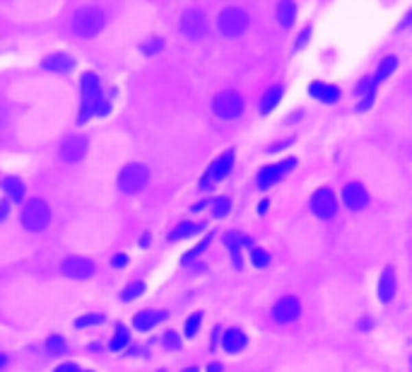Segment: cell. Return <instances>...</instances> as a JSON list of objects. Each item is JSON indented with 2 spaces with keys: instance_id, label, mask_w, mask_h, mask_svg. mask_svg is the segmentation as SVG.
Here are the masks:
<instances>
[{
  "instance_id": "6da1fadb",
  "label": "cell",
  "mask_w": 412,
  "mask_h": 372,
  "mask_svg": "<svg viewBox=\"0 0 412 372\" xmlns=\"http://www.w3.org/2000/svg\"><path fill=\"white\" fill-rule=\"evenodd\" d=\"M82 111H80V121L78 124H84L89 116H104L108 114V102L106 97L102 95V87H99V78L94 73H84L82 75Z\"/></svg>"
},
{
  "instance_id": "7a4b0ae2",
  "label": "cell",
  "mask_w": 412,
  "mask_h": 372,
  "mask_svg": "<svg viewBox=\"0 0 412 372\" xmlns=\"http://www.w3.org/2000/svg\"><path fill=\"white\" fill-rule=\"evenodd\" d=\"M148 179H150L148 167L140 162H133L128 164V167H123V172L118 174V186H121V191H126V194H137V191L148 184Z\"/></svg>"
},
{
  "instance_id": "3957f363",
  "label": "cell",
  "mask_w": 412,
  "mask_h": 372,
  "mask_svg": "<svg viewBox=\"0 0 412 372\" xmlns=\"http://www.w3.org/2000/svg\"><path fill=\"white\" fill-rule=\"evenodd\" d=\"M104 22H106V17H104L102 10H97V8H82L75 15V32L80 36H87L89 39V36H97L104 30Z\"/></svg>"
},
{
  "instance_id": "277c9868",
  "label": "cell",
  "mask_w": 412,
  "mask_h": 372,
  "mask_svg": "<svg viewBox=\"0 0 412 372\" xmlns=\"http://www.w3.org/2000/svg\"><path fill=\"white\" fill-rule=\"evenodd\" d=\"M49 218H51V210L41 199H32L30 204L25 206V210H22V223H25V228L30 230V232L44 230L46 225H49Z\"/></svg>"
},
{
  "instance_id": "5b68a950",
  "label": "cell",
  "mask_w": 412,
  "mask_h": 372,
  "mask_svg": "<svg viewBox=\"0 0 412 372\" xmlns=\"http://www.w3.org/2000/svg\"><path fill=\"white\" fill-rule=\"evenodd\" d=\"M295 167H297V160H295V157L280 160V162H275V164H268V167H263V169L258 172V177H255V184H258V189H268V186L277 184L280 179H285L287 174H290Z\"/></svg>"
},
{
  "instance_id": "8992f818",
  "label": "cell",
  "mask_w": 412,
  "mask_h": 372,
  "mask_svg": "<svg viewBox=\"0 0 412 372\" xmlns=\"http://www.w3.org/2000/svg\"><path fill=\"white\" fill-rule=\"evenodd\" d=\"M217 25H220L222 34L239 36L241 32L246 30V25H249V15H246L241 8H227V10L220 12V20H217Z\"/></svg>"
},
{
  "instance_id": "52a82bcc",
  "label": "cell",
  "mask_w": 412,
  "mask_h": 372,
  "mask_svg": "<svg viewBox=\"0 0 412 372\" xmlns=\"http://www.w3.org/2000/svg\"><path fill=\"white\" fill-rule=\"evenodd\" d=\"M212 109L222 119H236L244 111V100L236 92H220L215 97V102H212Z\"/></svg>"
},
{
  "instance_id": "ba28073f",
  "label": "cell",
  "mask_w": 412,
  "mask_h": 372,
  "mask_svg": "<svg viewBox=\"0 0 412 372\" xmlns=\"http://www.w3.org/2000/svg\"><path fill=\"white\" fill-rule=\"evenodd\" d=\"M231 164H234V153L227 150L225 155H220V157L210 164V169H207L205 177H203V182H201V189H210V186H215L217 182H222V179L231 172Z\"/></svg>"
},
{
  "instance_id": "9c48e42d",
  "label": "cell",
  "mask_w": 412,
  "mask_h": 372,
  "mask_svg": "<svg viewBox=\"0 0 412 372\" xmlns=\"http://www.w3.org/2000/svg\"><path fill=\"white\" fill-rule=\"evenodd\" d=\"M311 210H314V213L319 215V218H323V220L333 218V215L338 213V201H335L333 189H328V186H321V189L314 194V199H311Z\"/></svg>"
},
{
  "instance_id": "30bf717a",
  "label": "cell",
  "mask_w": 412,
  "mask_h": 372,
  "mask_svg": "<svg viewBox=\"0 0 412 372\" xmlns=\"http://www.w3.org/2000/svg\"><path fill=\"white\" fill-rule=\"evenodd\" d=\"M299 312H301L299 300L292 298V295H287V298H282V300H277V303H275L273 319L277 324H290V322H295V319L299 317Z\"/></svg>"
},
{
  "instance_id": "8fae6325",
  "label": "cell",
  "mask_w": 412,
  "mask_h": 372,
  "mask_svg": "<svg viewBox=\"0 0 412 372\" xmlns=\"http://www.w3.org/2000/svg\"><path fill=\"white\" fill-rule=\"evenodd\" d=\"M181 32L191 39H201L207 32V20L201 10H186L181 15Z\"/></svg>"
},
{
  "instance_id": "7c38bea8",
  "label": "cell",
  "mask_w": 412,
  "mask_h": 372,
  "mask_svg": "<svg viewBox=\"0 0 412 372\" xmlns=\"http://www.w3.org/2000/svg\"><path fill=\"white\" fill-rule=\"evenodd\" d=\"M60 271L68 278H89L94 273V263L84 256H68L60 263Z\"/></svg>"
},
{
  "instance_id": "4fadbf2b",
  "label": "cell",
  "mask_w": 412,
  "mask_h": 372,
  "mask_svg": "<svg viewBox=\"0 0 412 372\" xmlns=\"http://www.w3.org/2000/svg\"><path fill=\"white\" fill-rule=\"evenodd\" d=\"M84 153H87V138H82V135L63 140V145L58 148L60 160H65V162H78L84 157Z\"/></svg>"
},
{
  "instance_id": "5bb4252c",
  "label": "cell",
  "mask_w": 412,
  "mask_h": 372,
  "mask_svg": "<svg viewBox=\"0 0 412 372\" xmlns=\"http://www.w3.org/2000/svg\"><path fill=\"white\" fill-rule=\"evenodd\" d=\"M343 201H345V206L347 208H352V210H359V208H364V206L369 204V194L364 191V186L362 184H347L343 189Z\"/></svg>"
},
{
  "instance_id": "9a60e30c",
  "label": "cell",
  "mask_w": 412,
  "mask_h": 372,
  "mask_svg": "<svg viewBox=\"0 0 412 372\" xmlns=\"http://www.w3.org/2000/svg\"><path fill=\"white\" fill-rule=\"evenodd\" d=\"M41 65H44L46 70H51V73H70V70L75 68V58L68 54H54V56H46Z\"/></svg>"
},
{
  "instance_id": "2e32d148",
  "label": "cell",
  "mask_w": 412,
  "mask_h": 372,
  "mask_svg": "<svg viewBox=\"0 0 412 372\" xmlns=\"http://www.w3.org/2000/svg\"><path fill=\"white\" fill-rule=\"evenodd\" d=\"M393 295H396V268L386 266L383 268L381 283H378V298H381V303H391Z\"/></svg>"
},
{
  "instance_id": "e0dca14e",
  "label": "cell",
  "mask_w": 412,
  "mask_h": 372,
  "mask_svg": "<svg viewBox=\"0 0 412 372\" xmlns=\"http://www.w3.org/2000/svg\"><path fill=\"white\" fill-rule=\"evenodd\" d=\"M164 317H167V312H152V309H145V312L135 314V319H133V327H135L137 331H150V329L157 327Z\"/></svg>"
},
{
  "instance_id": "ac0fdd59",
  "label": "cell",
  "mask_w": 412,
  "mask_h": 372,
  "mask_svg": "<svg viewBox=\"0 0 412 372\" xmlns=\"http://www.w3.org/2000/svg\"><path fill=\"white\" fill-rule=\"evenodd\" d=\"M309 92H311V97H316L319 102H325V105H333V102L340 100V89L328 83H314L309 87Z\"/></svg>"
},
{
  "instance_id": "d6986e66",
  "label": "cell",
  "mask_w": 412,
  "mask_h": 372,
  "mask_svg": "<svg viewBox=\"0 0 412 372\" xmlns=\"http://www.w3.org/2000/svg\"><path fill=\"white\" fill-rule=\"evenodd\" d=\"M222 348H225L227 353H241L246 348V333L241 331V329H229V331H225V336H222Z\"/></svg>"
},
{
  "instance_id": "ffe728a7",
  "label": "cell",
  "mask_w": 412,
  "mask_h": 372,
  "mask_svg": "<svg viewBox=\"0 0 412 372\" xmlns=\"http://www.w3.org/2000/svg\"><path fill=\"white\" fill-rule=\"evenodd\" d=\"M225 242H227V247L231 249V256H234V266L239 268V266H241V254H239V247H241V244H244V247H253V242H251L249 237H244V234H234V232L227 234Z\"/></svg>"
},
{
  "instance_id": "44dd1931",
  "label": "cell",
  "mask_w": 412,
  "mask_h": 372,
  "mask_svg": "<svg viewBox=\"0 0 412 372\" xmlns=\"http://www.w3.org/2000/svg\"><path fill=\"white\" fill-rule=\"evenodd\" d=\"M203 228H205V223H181L176 230H172L169 239H172V242H179V239H186V237H191V234L201 232Z\"/></svg>"
},
{
  "instance_id": "7402d4cb",
  "label": "cell",
  "mask_w": 412,
  "mask_h": 372,
  "mask_svg": "<svg viewBox=\"0 0 412 372\" xmlns=\"http://www.w3.org/2000/svg\"><path fill=\"white\" fill-rule=\"evenodd\" d=\"M295 15H297L295 3H280V6H277V20H280V25L285 27V30H290V27L295 25Z\"/></svg>"
},
{
  "instance_id": "603a6c76",
  "label": "cell",
  "mask_w": 412,
  "mask_h": 372,
  "mask_svg": "<svg viewBox=\"0 0 412 372\" xmlns=\"http://www.w3.org/2000/svg\"><path fill=\"white\" fill-rule=\"evenodd\" d=\"M0 186H3V191H5L8 196H12L15 201H20L22 196H25V184H22L17 177H5Z\"/></svg>"
},
{
  "instance_id": "cb8c5ba5",
  "label": "cell",
  "mask_w": 412,
  "mask_h": 372,
  "mask_svg": "<svg viewBox=\"0 0 412 372\" xmlns=\"http://www.w3.org/2000/svg\"><path fill=\"white\" fill-rule=\"evenodd\" d=\"M280 97H282V87H270L263 95V100H260V107H258L260 114H268V111L280 102Z\"/></svg>"
},
{
  "instance_id": "d4e9b609",
  "label": "cell",
  "mask_w": 412,
  "mask_h": 372,
  "mask_svg": "<svg viewBox=\"0 0 412 372\" xmlns=\"http://www.w3.org/2000/svg\"><path fill=\"white\" fill-rule=\"evenodd\" d=\"M398 68V58L396 56H386V58L381 61V65H378V70H376V75H374V83H381V80H386L388 75L393 73V70Z\"/></svg>"
},
{
  "instance_id": "484cf974",
  "label": "cell",
  "mask_w": 412,
  "mask_h": 372,
  "mask_svg": "<svg viewBox=\"0 0 412 372\" xmlns=\"http://www.w3.org/2000/svg\"><path fill=\"white\" fill-rule=\"evenodd\" d=\"M46 351H49V355H65L68 346H65V341L60 336H51L49 341H46Z\"/></svg>"
},
{
  "instance_id": "4316f807",
  "label": "cell",
  "mask_w": 412,
  "mask_h": 372,
  "mask_svg": "<svg viewBox=\"0 0 412 372\" xmlns=\"http://www.w3.org/2000/svg\"><path fill=\"white\" fill-rule=\"evenodd\" d=\"M143 290H145V285L140 283V281H137V283H130L126 290H123V293H121V298L126 300V303H130V300L140 298V295H143Z\"/></svg>"
},
{
  "instance_id": "83f0119b",
  "label": "cell",
  "mask_w": 412,
  "mask_h": 372,
  "mask_svg": "<svg viewBox=\"0 0 412 372\" xmlns=\"http://www.w3.org/2000/svg\"><path fill=\"white\" fill-rule=\"evenodd\" d=\"M201 322H203V312H193V317H188L186 322V336L193 338L198 333V329H201Z\"/></svg>"
},
{
  "instance_id": "f1b7e54d",
  "label": "cell",
  "mask_w": 412,
  "mask_h": 372,
  "mask_svg": "<svg viewBox=\"0 0 412 372\" xmlns=\"http://www.w3.org/2000/svg\"><path fill=\"white\" fill-rule=\"evenodd\" d=\"M212 213H215V218H225V215L229 213V199H227V196L215 199V204H212Z\"/></svg>"
},
{
  "instance_id": "f546056e",
  "label": "cell",
  "mask_w": 412,
  "mask_h": 372,
  "mask_svg": "<svg viewBox=\"0 0 412 372\" xmlns=\"http://www.w3.org/2000/svg\"><path fill=\"white\" fill-rule=\"evenodd\" d=\"M126 343H128L126 327H118L116 329V336H113V341H111V351H121V348H126Z\"/></svg>"
},
{
  "instance_id": "4dcf8cb0",
  "label": "cell",
  "mask_w": 412,
  "mask_h": 372,
  "mask_svg": "<svg viewBox=\"0 0 412 372\" xmlns=\"http://www.w3.org/2000/svg\"><path fill=\"white\" fill-rule=\"evenodd\" d=\"M162 343H164V348H179V346H181V338H179V333L167 331L162 336Z\"/></svg>"
},
{
  "instance_id": "1f68e13d",
  "label": "cell",
  "mask_w": 412,
  "mask_h": 372,
  "mask_svg": "<svg viewBox=\"0 0 412 372\" xmlns=\"http://www.w3.org/2000/svg\"><path fill=\"white\" fill-rule=\"evenodd\" d=\"M251 256H253L255 266H268V263H270L268 252H263V249H253V252H251Z\"/></svg>"
},
{
  "instance_id": "d6a6232c",
  "label": "cell",
  "mask_w": 412,
  "mask_h": 372,
  "mask_svg": "<svg viewBox=\"0 0 412 372\" xmlns=\"http://www.w3.org/2000/svg\"><path fill=\"white\" fill-rule=\"evenodd\" d=\"M102 322H104L102 314H87V317L78 319V322H75V327H89V324H102Z\"/></svg>"
},
{
  "instance_id": "836d02e7",
  "label": "cell",
  "mask_w": 412,
  "mask_h": 372,
  "mask_svg": "<svg viewBox=\"0 0 412 372\" xmlns=\"http://www.w3.org/2000/svg\"><path fill=\"white\" fill-rule=\"evenodd\" d=\"M207 242H210V239H205V242H203V244H198V247H196V249H193V252H188V254H186V256H183V263H191V261H193V259H196V256H198V254H201V252H203V249H205V247H207Z\"/></svg>"
},
{
  "instance_id": "e575fe53",
  "label": "cell",
  "mask_w": 412,
  "mask_h": 372,
  "mask_svg": "<svg viewBox=\"0 0 412 372\" xmlns=\"http://www.w3.org/2000/svg\"><path fill=\"white\" fill-rule=\"evenodd\" d=\"M374 97H376V89H374V92H369V95L364 97V100H362V105L357 107V111H364V109H369V107H371V102H374Z\"/></svg>"
},
{
  "instance_id": "d590c367",
  "label": "cell",
  "mask_w": 412,
  "mask_h": 372,
  "mask_svg": "<svg viewBox=\"0 0 412 372\" xmlns=\"http://www.w3.org/2000/svg\"><path fill=\"white\" fill-rule=\"evenodd\" d=\"M309 34H311V30H309V27H306V30H304V32H301V34H299V39H297V51H299L301 46L306 44V39H309Z\"/></svg>"
},
{
  "instance_id": "8d00e7d4",
  "label": "cell",
  "mask_w": 412,
  "mask_h": 372,
  "mask_svg": "<svg viewBox=\"0 0 412 372\" xmlns=\"http://www.w3.org/2000/svg\"><path fill=\"white\" fill-rule=\"evenodd\" d=\"M126 254H116V256H113V266H126Z\"/></svg>"
},
{
  "instance_id": "74e56055",
  "label": "cell",
  "mask_w": 412,
  "mask_h": 372,
  "mask_svg": "<svg viewBox=\"0 0 412 372\" xmlns=\"http://www.w3.org/2000/svg\"><path fill=\"white\" fill-rule=\"evenodd\" d=\"M56 372H80V370H78V365H70V362H68V365H60Z\"/></svg>"
},
{
  "instance_id": "f35d334b",
  "label": "cell",
  "mask_w": 412,
  "mask_h": 372,
  "mask_svg": "<svg viewBox=\"0 0 412 372\" xmlns=\"http://www.w3.org/2000/svg\"><path fill=\"white\" fill-rule=\"evenodd\" d=\"M207 372H222V362H210V367H207Z\"/></svg>"
},
{
  "instance_id": "ab89813d",
  "label": "cell",
  "mask_w": 412,
  "mask_h": 372,
  "mask_svg": "<svg viewBox=\"0 0 412 372\" xmlns=\"http://www.w3.org/2000/svg\"><path fill=\"white\" fill-rule=\"evenodd\" d=\"M5 215H8V206L3 204V206H0V223H3V220H5Z\"/></svg>"
},
{
  "instance_id": "60d3db41",
  "label": "cell",
  "mask_w": 412,
  "mask_h": 372,
  "mask_svg": "<svg viewBox=\"0 0 412 372\" xmlns=\"http://www.w3.org/2000/svg\"><path fill=\"white\" fill-rule=\"evenodd\" d=\"M5 365V355H0V367Z\"/></svg>"
},
{
  "instance_id": "b9f144b4",
  "label": "cell",
  "mask_w": 412,
  "mask_h": 372,
  "mask_svg": "<svg viewBox=\"0 0 412 372\" xmlns=\"http://www.w3.org/2000/svg\"><path fill=\"white\" fill-rule=\"evenodd\" d=\"M183 372H198V370H196V367H186Z\"/></svg>"
},
{
  "instance_id": "7bdbcfd3",
  "label": "cell",
  "mask_w": 412,
  "mask_h": 372,
  "mask_svg": "<svg viewBox=\"0 0 412 372\" xmlns=\"http://www.w3.org/2000/svg\"><path fill=\"white\" fill-rule=\"evenodd\" d=\"M80 372H89V370H80Z\"/></svg>"
}]
</instances>
